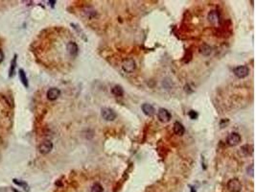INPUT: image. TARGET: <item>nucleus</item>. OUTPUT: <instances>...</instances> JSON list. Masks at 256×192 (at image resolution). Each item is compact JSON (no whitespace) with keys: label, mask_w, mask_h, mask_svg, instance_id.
<instances>
[{"label":"nucleus","mask_w":256,"mask_h":192,"mask_svg":"<svg viewBox=\"0 0 256 192\" xmlns=\"http://www.w3.org/2000/svg\"><path fill=\"white\" fill-rule=\"evenodd\" d=\"M103 187L100 184H94L91 187V192H103Z\"/></svg>","instance_id":"obj_18"},{"label":"nucleus","mask_w":256,"mask_h":192,"mask_svg":"<svg viewBox=\"0 0 256 192\" xmlns=\"http://www.w3.org/2000/svg\"><path fill=\"white\" fill-rule=\"evenodd\" d=\"M233 73L235 74L236 77L243 79V78H246L248 75L249 69L246 66H237L233 69Z\"/></svg>","instance_id":"obj_3"},{"label":"nucleus","mask_w":256,"mask_h":192,"mask_svg":"<svg viewBox=\"0 0 256 192\" xmlns=\"http://www.w3.org/2000/svg\"><path fill=\"white\" fill-rule=\"evenodd\" d=\"M185 132L184 127L181 123H179V122H175L174 124V133H176L177 136H182Z\"/></svg>","instance_id":"obj_12"},{"label":"nucleus","mask_w":256,"mask_h":192,"mask_svg":"<svg viewBox=\"0 0 256 192\" xmlns=\"http://www.w3.org/2000/svg\"><path fill=\"white\" fill-rule=\"evenodd\" d=\"M52 149H53V143L50 140H44L42 143L39 144L38 146V151L40 154L42 155H46V154H49Z\"/></svg>","instance_id":"obj_5"},{"label":"nucleus","mask_w":256,"mask_h":192,"mask_svg":"<svg viewBox=\"0 0 256 192\" xmlns=\"http://www.w3.org/2000/svg\"><path fill=\"white\" fill-rule=\"evenodd\" d=\"M16 62H17V55L15 54L13 58V60L11 62V66L9 70V77L12 78L15 73V67H16Z\"/></svg>","instance_id":"obj_13"},{"label":"nucleus","mask_w":256,"mask_h":192,"mask_svg":"<svg viewBox=\"0 0 256 192\" xmlns=\"http://www.w3.org/2000/svg\"><path fill=\"white\" fill-rule=\"evenodd\" d=\"M66 48H67V52H68L69 55H70L71 57H76L78 55L79 47H78V45H77L76 42H68Z\"/></svg>","instance_id":"obj_9"},{"label":"nucleus","mask_w":256,"mask_h":192,"mask_svg":"<svg viewBox=\"0 0 256 192\" xmlns=\"http://www.w3.org/2000/svg\"><path fill=\"white\" fill-rule=\"evenodd\" d=\"M247 171H248V174H249V175H251V177H253V173H254V170H253V164L249 165V166L248 167Z\"/></svg>","instance_id":"obj_20"},{"label":"nucleus","mask_w":256,"mask_h":192,"mask_svg":"<svg viewBox=\"0 0 256 192\" xmlns=\"http://www.w3.org/2000/svg\"><path fill=\"white\" fill-rule=\"evenodd\" d=\"M141 109H142V112H143L145 114H146V115H148V116H152V115H154L155 113V108H154L151 104H147V103L143 104L142 107H141Z\"/></svg>","instance_id":"obj_11"},{"label":"nucleus","mask_w":256,"mask_h":192,"mask_svg":"<svg viewBox=\"0 0 256 192\" xmlns=\"http://www.w3.org/2000/svg\"><path fill=\"white\" fill-rule=\"evenodd\" d=\"M14 184H15L16 185H18V187H21L24 188L25 191H29V185L26 182L24 181H20V180H17V179H14L13 180Z\"/></svg>","instance_id":"obj_17"},{"label":"nucleus","mask_w":256,"mask_h":192,"mask_svg":"<svg viewBox=\"0 0 256 192\" xmlns=\"http://www.w3.org/2000/svg\"><path fill=\"white\" fill-rule=\"evenodd\" d=\"M4 60V53H3V51L0 49V62H2Z\"/></svg>","instance_id":"obj_21"},{"label":"nucleus","mask_w":256,"mask_h":192,"mask_svg":"<svg viewBox=\"0 0 256 192\" xmlns=\"http://www.w3.org/2000/svg\"><path fill=\"white\" fill-rule=\"evenodd\" d=\"M228 144L229 146H236L241 142V136L238 133H231L228 136Z\"/></svg>","instance_id":"obj_7"},{"label":"nucleus","mask_w":256,"mask_h":192,"mask_svg":"<svg viewBox=\"0 0 256 192\" xmlns=\"http://www.w3.org/2000/svg\"><path fill=\"white\" fill-rule=\"evenodd\" d=\"M207 17H208L209 22L212 23L214 25H217L220 23V15L217 11H211L210 13L208 14Z\"/></svg>","instance_id":"obj_10"},{"label":"nucleus","mask_w":256,"mask_h":192,"mask_svg":"<svg viewBox=\"0 0 256 192\" xmlns=\"http://www.w3.org/2000/svg\"><path fill=\"white\" fill-rule=\"evenodd\" d=\"M228 189L230 192H240L242 190V184L238 179H231L228 181Z\"/></svg>","instance_id":"obj_1"},{"label":"nucleus","mask_w":256,"mask_h":192,"mask_svg":"<svg viewBox=\"0 0 256 192\" xmlns=\"http://www.w3.org/2000/svg\"><path fill=\"white\" fill-rule=\"evenodd\" d=\"M158 119L161 122H169L172 118V115H171L170 112L168 109H164V108H160L158 109Z\"/></svg>","instance_id":"obj_6"},{"label":"nucleus","mask_w":256,"mask_h":192,"mask_svg":"<svg viewBox=\"0 0 256 192\" xmlns=\"http://www.w3.org/2000/svg\"><path fill=\"white\" fill-rule=\"evenodd\" d=\"M18 74H19V79H20V81H21L22 85L24 86L25 88H28V86H29V82H28V79H27V76H26L25 71L23 70V69H19Z\"/></svg>","instance_id":"obj_14"},{"label":"nucleus","mask_w":256,"mask_h":192,"mask_svg":"<svg viewBox=\"0 0 256 192\" xmlns=\"http://www.w3.org/2000/svg\"><path fill=\"white\" fill-rule=\"evenodd\" d=\"M200 52L203 56H209L212 53V48L208 44H202L200 47Z\"/></svg>","instance_id":"obj_15"},{"label":"nucleus","mask_w":256,"mask_h":192,"mask_svg":"<svg viewBox=\"0 0 256 192\" xmlns=\"http://www.w3.org/2000/svg\"><path fill=\"white\" fill-rule=\"evenodd\" d=\"M101 115L107 121H113L116 118V113H114V110L109 108H103L101 109Z\"/></svg>","instance_id":"obj_4"},{"label":"nucleus","mask_w":256,"mask_h":192,"mask_svg":"<svg viewBox=\"0 0 256 192\" xmlns=\"http://www.w3.org/2000/svg\"><path fill=\"white\" fill-rule=\"evenodd\" d=\"M111 92H112L113 95L117 96V97H121V96H123V94H124L123 88H122L121 86H114L113 88H112V89H111Z\"/></svg>","instance_id":"obj_16"},{"label":"nucleus","mask_w":256,"mask_h":192,"mask_svg":"<svg viewBox=\"0 0 256 192\" xmlns=\"http://www.w3.org/2000/svg\"><path fill=\"white\" fill-rule=\"evenodd\" d=\"M61 95V90L59 89H57V88H51L48 89L47 91V94H46V96H47V99L50 101H55L57 100L58 98L60 97Z\"/></svg>","instance_id":"obj_8"},{"label":"nucleus","mask_w":256,"mask_h":192,"mask_svg":"<svg viewBox=\"0 0 256 192\" xmlns=\"http://www.w3.org/2000/svg\"><path fill=\"white\" fill-rule=\"evenodd\" d=\"M188 115L191 119H197V117H198V113H197V112H195V110H190Z\"/></svg>","instance_id":"obj_19"},{"label":"nucleus","mask_w":256,"mask_h":192,"mask_svg":"<svg viewBox=\"0 0 256 192\" xmlns=\"http://www.w3.org/2000/svg\"><path fill=\"white\" fill-rule=\"evenodd\" d=\"M48 3L50 4V6H51V7H52V8H53V7H54V6H55V3H56V1H49Z\"/></svg>","instance_id":"obj_22"},{"label":"nucleus","mask_w":256,"mask_h":192,"mask_svg":"<svg viewBox=\"0 0 256 192\" xmlns=\"http://www.w3.org/2000/svg\"><path fill=\"white\" fill-rule=\"evenodd\" d=\"M135 67H136L135 62L133 59H127V60H124V62H122V68H123V70L127 73L133 72Z\"/></svg>","instance_id":"obj_2"}]
</instances>
